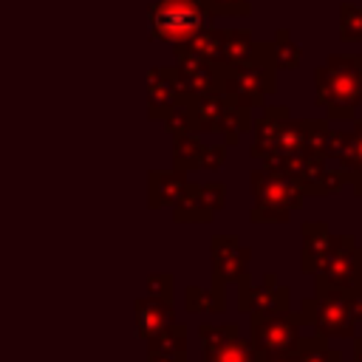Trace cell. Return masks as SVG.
<instances>
[{"instance_id":"cell-9","label":"cell","mask_w":362,"mask_h":362,"mask_svg":"<svg viewBox=\"0 0 362 362\" xmlns=\"http://www.w3.org/2000/svg\"><path fill=\"white\" fill-rule=\"evenodd\" d=\"M187 173L173 167V170H150L147 175V201L153 209L161 206H175L187 189Z\"/></svg>"},{"instance_id":"cell-14","label":"cell","mask_w":362,"mask_h":362,"mask_svg":"<svg viewBox=\"0 0 362 362\" xmlns=\"http://www.w3.org/2000/svg\"><path fill=\"white\" fill-rule=\"evenodd\" d=\"M223 288H198V286H187L184 288V308L189 314H218L223 311Z\"/></svg>"},{"instance_id":"cell-18","label":"cell","mask_w":362,"mask_h":362,"mask_svg":"<svg viewBox=\"0 0 362 362\" xmlns=\"http://www.w3.org/2000/svg\"><path fill=\"white\" fill-rule=\"evenodd\" d=\"M173 280H175L173 274H150V277H147V288H144V294L173 300Z\"/></svg>"},{"instance_id":"cell-10","label":"cell","mask_w":362,"mask_h":362,"mask_svg":"<svg viewBox=\"0 0 362 362\" xmlns=\"http://www.w3.org/2000/svg\"><path fill=\"white\" fill-rule=\"evenodd\" d=\"M147 362H187V325L173 322L147 339Z\"/></svg>"},{"instance_id":"cell-1","label":"cell","mask_w":362,"mask_h":362,"mask_svg":"<svg viewBox=\"0 0 362 362\" xmlns=\"http://www.w3.org/2000/svg\"><path fill=\"white\" fill-rule=\"evenodd\" d=\"M314 76L317 105L334 119H348L362 99V54H334Z\"/></svg>"},{"instance_id":"cell-13","label":"cell","mask_w":362,"mask_h":362,"mask_svg":"<svg viewBox=\"0 0 362 362\" xmlns=\"http://www.w3.org/2000/svg\"><path fill=\"white\" fill-rule=\"evenodd\" d=\"M201 153H204V144L201 139L187 130V133H175V141H173V164L184 173L189 170H201Z\"/></svg>"},{"instance_id":"cell-6","label":"cell","mask_w":362,"mask_h":362,"mask_svg":"<svg viewBox=\"0 0 362 362\" xmlns=\"http://www.w3.org/2000/svg\"><path fill=\"white\" fill-rule=\"evenodd\" d=\"M212 286L223 288L229 280L246 277V263L252 252L235 235H215L212 238Z\"/></svg>"},{"instance_id":"cell-17","label":"cell","mask_w":362,"mask_h":362,"mask_svg":"<svg viewBox=\"0 0 362 362\" xmlns=\"http://www.w3.org/2000/svg\"><path fill=\"white\" fill-rule=\"evenodd\" d=\"M272 59H274V65H280V68H297V62H300V48L288 40V31H286V28L277 31V40H274V45H272Z\"/></svg>"},{"instance_id":"cell-7","label":"cell","mask_w":362,"mask_h":362,"mask_svg":"<svg viewBox=\"0 0 362 362\" xmlns=\"http://www.w3.org/2000/svg\"><path fill=\"white\" fill-rule=\"evenodd\" d=\"M240 283V300L238 308L249 311V314H269V311H283L288 303V288H274V277L266 274L263 286H252L246 277L238 280Z\"/></svg>"},{"instance_id":"cell-20","label":"cell","mask_w":362,"mask_h":362,"mask_svg":"<svg viewBox=\"0 0 362 362\" xmlns=\"http://www.w3.org/2000/svg\"><path fill=\"white\" fill-rule=\"evenodd\" d=\"M198 195H201V201H204L212 212H218V209L223 206V187H221V184H204V187H198Z\"/></svg>"},{"instance_id":"cell-15","label":"cell","mask_w":362,"mask_h":362,"mask_svg":"<svg viewBox=\"0 0 362 362\" xmlns=\"http://www.w3.org/2000/svg\"><path fill=\"white\" fill-rule=\"evenodd\" d=\"M339 40L362 42V6H351V3L339 6Z\"/></svg>"},{"instance_id":"cell-16","label":"cell","mask_w":362,"mask_h":362,"mask_svg":"<svg viewBox=\"0 0 362 362\" xmlns=\"http://www.w3.org/2000/svg\"><path fill=\"white\" fill-rule=\"evenodd\" d=\"M337 156H339L348 167L362 170V122L356 124V130H354L351 136H345V133H342L339 147H337Z\"/></svg>"},{"instance_id":"cell-3","label":"cell","mask_w":362,"mask_h":362,"mask_svg":"<svg viewBox=\"0 0 362 362\" xmlns=\"http://www.w3.org/2000/svg\"><path fill=\"white\" fill-rule=\"evenodd\" d=\"M300 320L286 311L255 314L252 320V348L255 354H294L300 348Z\"/></svg>"},{"instance_id":"cell-11","label":"cell","mask_w":362,"mask_h":362,"mask_svg":"<svg viewBox=\"0 0 362 362\" xmlns=\"http://www.w3.org/2000/svg\"><path fill=\"white\" fill-rule=\"evenodd\" d=\"M147 99H150V116H153V119H164V113L181 99V88H178L175 71H170V68L153 71V74H150Z\"/></svg>"},{"instance_id":"cell-4","label":"cell","mask_w":362,"mask_h":362,"mask_svg":"<svg viewBox=\"0 0 362 362\" xmlns=\"http://www.w3.org/2000/svg\"><path fill=\"white\" fill-rule=\"evenodd\" d=\"M204 23V6L198 0H158L153 6V34L161 40H189Z\"/></svg>"},{"instance_id":"cell-19","label":"cell","mask_w":362,"mask_h":362,"mask_svg":"<svg viewBox=\"0 0 362 362\" xmlns=\"http://www.w3.org/2000/svg\"><path fill=\"white\" fill-rule=\"evenodd\" d=\"M204 6L218 14H249V0H204Z\"/></svg>"},{"instance_id":"cell-21","label":"cell","mask_w":362,"mask_h":362,"mask_svg":"<svg viewBox=\"0 0 362 362\" xmlns=\"http://www.w3.org/2000/svg\"><path fill=\"white\" fill-rule=\"evenodd\" d=\"M223 164V147H206L204 144V153H201V170H218Z\"/></svg>"},{"instance_id":"cell-12","label":"cell","mask_w":362,"mask_h":362,"mask_svg":"<svg viewBox=\"0 0 362 362\" xmlns=\"http://www.w3.org/2000/svg\"><path fill=\"white\" fill-rule=\"evenodd\" d=\"M305 308H314V314H311L308 320H314V325H317L322 334L345 331V322H342V320L348 317V311H345V303H342V300L322 294L317 303H305Z\"/></svg>"},{"instance_id":"cell-5","label":"cell","mask_w":362,"mask_h":362,"mask_svg":"<svg viewBox=\"0 0 362 362\" xmlns=\"http://www.w3.org/2000/svg\"><path fill=\"white\" fill-rule=\"evenodd\" d=\"M201 362H255V348L249 339L240 337V328L235 322L226 325H201Z\"/></svg>"},{"instance_id":"cell-2","label":"cell","mask_w":362,"mask_h":362,"mask_svg":"<svg viewBox=\"0 0 362 362\" xmlns=\"http://www.w3.org/2000/svg\"><path fill=\"white\" fill-rule=\"evenodd\" d=\"M252 189H255L252 221H286L288 212L297 209L303 201L300 181L272 167L252 173Z\"/></svg>"},{"instance_id":"cell-8","label":"cell","mask_w":362,"mask_h":362,"mask_svg":"<svg viewBox=\"0 0 362 362\" xmlns=\"http://www.w3.org/2000/svg\"><path fill=\"white\" fill-rule=\"evenodd\" d=\"M133 311H136V331L141 339H150L175 322L173 300H164V297L144 294L133 303Z\"/></svg>"}]
</instances>
